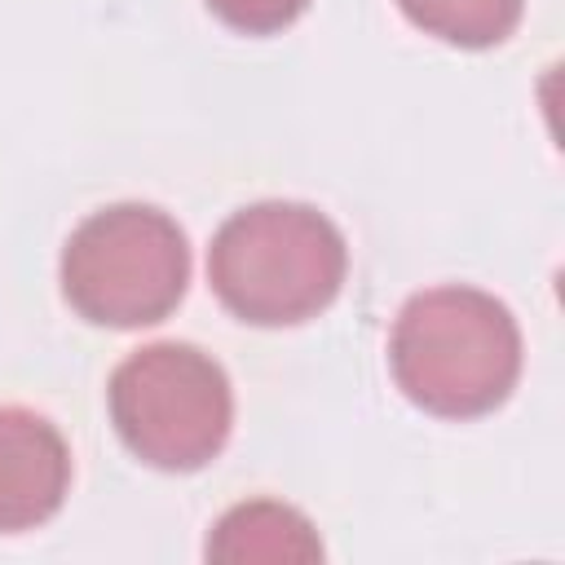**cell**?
<instances>
[{
    "instance_id": "ba28073f",
    "label": "cell",
    "mask_w": 565,
    "mask_h": 565,
    "mask_svg": "<svg viewBox=\"0 0 565 565\" xmlns=\"http://www.w3.org/2000/svg\"><path fill=\"white\" fill-rule=\"evenodd\" d=\"M207 9L234 26V31H247V35H269V31H282L291 26L309 0H207Z\"/></svg>"
},
{
    "instance_id": "6da1fadb",
    "label": "cell",
    "mask_w": 565,
    "mask_h": 565,
    "mask_svg": "<svg viewBox=\"0 0 565 565\" xmlns=\"http://www.w3.org/2000/svg\"><path fill=\"white\" fill-rule=\"evenodd\" d=\"M397 388L441 419L508 402L521 375V331L503 300L477 287H433L402 305L388 335Z\"/></svg>"
},
{
    "instance_id": "277c9868",
    "label": "cell",
    "mask_w": 565,
    "mask_h": 565,
    "mask_svg": "<svg viewBox=\"0 0 565 565\" xmlns=\"http://www.w3.org/2000/svg\"><path fill=\"white\" fill-rule=\"evenodd\" d=\"M106 397L124 446L163 472H194L216 459L234 424V393L221 362L177 340L124 358Z\"/></svg>"
},
{
    "instance_id": "3957f363",
    "label": "cell",
    "mask_w": 565,
    "mask_h": 565,
    "mask_svg": "<svg viewBox=\"0 0 565 565\" xmlns=\"http://www.w3.org/2000/svg\"><path fill=\"white\" fill-rule=\"evenodd\" d=\"M185 282V234L150 203L102 207L79 221L62 247V296L97 327H150L177 309Z\"/></svg>"
},
{
    "instance_id": "8992f818",
    "label": "cell",
    "mask_w": 565,
    "mask_h": 565,
    "mask_svg": "<svg viewBox=\"0 0 565 565\" xmlns=\"http://www.w3.org/2000/svg\"><path fill=\"white\" fill-rule=\"evenodd\" d=\"M207 561L221 565H247V561H322V539L309 525V516H300L287 503L274 499H252L230 508L212 539H207Z\"/></svg>"
},
{
    "instance_id": "5b68a950",
    "label": "cell",
    "mask_w": 565,
    "mask_h": 565,
    "mask_svg": "<svg viewBox=\"0 0 565 565\" xmlns=\"http://www.w3.org/2000/svg\"><path fill=\"white\" fill-rule=\"evenodd\" d=\"M71 486V450L62 433L26 411L0 406V534L44 525Z\"/></svg>"
},
{
    "instance_id": "52a82bcc",
    "label": "cell",
    "mask_w": 565,
    "mask_h": 565,
    "mask_svg": "<svg viewBox=\"0 0 565 565\" xmlns=\"http://www.w3.org/2000/svg\"><path fill=\"white\" fill-rule=\"evenodd\" d=\"M397 4L419 31L459 49H490L508 40L525 9V0H397Z\"/></svg>"
},
{
    "instance_id": "7a4b0ae2",
    "label": "cell",
    "mask_w": 565,
    "mask_h": 565,
    "mask_svg": "<svg viewBox=\"0 0 565 565\" xmlns=\"http://www.w3.org/2000/svg\"><path fill=\"white\" fill-rule=\"evenodd\" d=\"M344 234L318 207L282 199L234 212L207 247L216 300L256 327H291L322 313L344 282Z\"/></svg>"
}]
</instances>
